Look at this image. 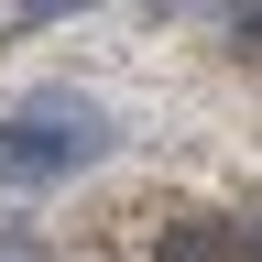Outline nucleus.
I'll return each mask as SVG.
<instances>
[{
  "label": "nucleus",
  "instance_id": "f03ea898",
  "mask_svg": "<svg viewBox=\"0 0 262 262\" xmlns=\"http://www.w3.org/2000/svg\"><path fill=\"white\" fill-rule=\"evenodd\" d=\"M241 251H251L241 219H175V229L153 241V262H241Z\"/></svg>",
  "mask_w": 262,
  "mask_h": 262
},
{
  "label": "nucleus",
  "instance_id": "7ed1b4c3",
  "mask_svg": "<svg viewBox=\"0 0 262 262\" xmlns=\"http://www.w3.org/2000/svg\"><path fill=\"white\" fill-rule=\"evenodd\" d=\"M44 11H88V0H22V22H44Z\"/></svg>",
  "mask_w": 262,
  "mask_h": 262
},
{
  "label": "nucleus",
  "instance_id": "f257e3e1",
  "mask_svg": "<svg viewBox=\"0 0 262 262\" xmlns=\"http://www.w3.org/2000/svg\"><path fill=\"white\" fill-rule=\"evenodd\" d=\"M110 153V131H98L88 110H33L0 131V186H33V175H77V164Z\"/></svg>",
  "mask_w": 262,
  "mask_h": 262
}]
</instances>
